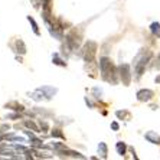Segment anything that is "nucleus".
I'll return each mask as SVG.
<instances>
[{"mask_svg": "<svg viewBox=\"0 0 160 160\" xmlns=\"http://www.w3.org/2000/svg\"><path fill=\"white\" fill-rule=\"evenodd\" d=\"M100 71H101V78L104 79V81L110 82V84H117L116 68H114L110 58L102 56L100 59Z\"/></svg>", "mask_w": 160, "mask_h": 160, "instance_id": "obj_1", "label": "nucleus"}, {"mask_svg": "<svg viewBox=\"0 0 160 160\" xmlns=\"http://www.w3.org/2000/svg\"><path fill=\"white\" fill-rule=\"evenodd\" d=\"M150 58H152V52H146V51H143V52H140L136 58H134V69H136V74H137V77H142L143 72H144L146 69V65L149 63Z\"/></svg>", "mask_w": 160, "mask_h": 160, "instance_id": "obj_2", "label": "nucleus"}, {"mask_svg": "<svg viewBox=\"0 0 160 160\" xmlns=\"http://www.w3.org/2000/svg\"><path fill=\"white\" fill-rule=\"evenodd\" d=\"M95 53H97V43L92 41H88L84 45V49H82V56H84V61L87 63H92L95 59Z\"/></svg>", "mask_w": 160, "mask_h": 160, "instance_id": "obj_3", "label": "nucleus"}, {"mask_svg": "<svg viewBox=\"0 0 160 160\" xmlns=\"http://www.w3.org/2000/svg\"><path fill=\"white\" fill-rule=\"evenodd\" d=\"M118 75L121 81H123V85L128 87L131 82V72H130V67L127 65V63H123V65H120L118 67Z\"/></svg>", "mask_w": 160, "mask_h": 160, "instance_id": "obj_4", "label": "nucleus"}, {"mask_svg": "<svg viewBox=\"0 0 160 160\" xmlns=\"http://www.w3.org/2000/svg\"><path fill=\"white\" fill-rule=\"evenodd\" d=\"M67 45L72 51L79 48V45H81V36L77 35V32H71V33L67 35Z\"/></svg>", "mask_w": 160, "mask_h": 160, "instance_id": "obj_5", "label": "nucleus"}, {"mask_svg": "<svg viewBox=\"0 0 160 160\" xmlns=\"http://www.w3.org/2000/svg\"><path fill=\"white\" fill-rule=\"evenodd\" d=\"M136 97H137L138 101H142V102H149L154 97V92H153L152 89H140V91H137Z\"/></svg>", "mask_w": 160, "mask_h": 160, "instance_id": "obj_6", "label": "nucleus"}, {"mask_svg": "<svg viewBox=\"0 0 160 160\" xmlns=\"http://www.w3.org/2000/svg\"><path fill=\"white\" fill-rule=\"evenodd\" d=\"M58 154H59V156H62V157L69 156V157H74V159H85L81 153L74 152V150H67V147H65V149H62V150H58Z\"/></svg>", "mask_w": 160, "mask_h": 160, "instance_id": "obj_7", "label": "nucleus"}, {"mask_svg": "<svg viewBox=\"0 0 160 160\" xmlns=\"http://www.w3.org/2000/svg\"><path fill=\"white\" fill-rule=\"evenodd\" d=\"M144 137H146V140L150 142L152 144L160 146V136L156 133V131H147V133L144 134Z\"/></svg>", "mask_w": 160, "mask_h": 160, "instance_id": "obj_8", "label": "nucleus"}, {"mask_svg": "<svg viewBox=\"0 0 160 160\" xmlns=\"http://www.w3.org/2000/svg\"><path fill=\"white\" fill-rule=\"evenodd\" d=\"M39 89H41L42 92L45 94V97H46V100H51V98L55 95L56 92H58V89L53 88V87H49V85H45V87H39Z\"/></svg>", "mask_w": 160, "mask_h": 160, "instance_id": "obj_9", "label": "nucleus"}, {"mask_svg": "<svg viewBox=\"0 0 160 160\" xmlns=\"http://www.w3.org/2000/svg\"><path fill=\"white\" fill-rule=\"evenodd\" d=\"M4 107H6V108H10V110H13V111H18V112H23V111H25V107H23L22 104L16 102V101L8 102V104L4 105Z\"/></svg>", "mask_w": 160, "mask_h": 160, "instance_id": "obj_10", "label": "nucleus"}, {"mask_svg": "<svg viewBox=\"0 0 160 160\" xmlns=\"http://www.w3.org/2000/svg\"><path fill=\"white\" fill-rule=\"evenodd\" d=\"M15 45H16L18 53H20V55H25V53H26V45H25V42H23L22 39H16Z\"/></svg>", "mask_w": 160, "mask_h": 160, "instance_id": "obj_11", "label": "nucleus"}, {"mask_svg": "<svg viewBox=\"0 0 160 160\" xmlns=\"http://www.w3.org/2000/svg\"><path fill=\"white\" fill-rule=\"evenodd\" d=\"M30 98L33 101H42V100H46V97H45V94L42 92L41 89L38 88L36 91H33V92L30 94Z\"/></svg>", "mask_w": 160, "mask_h": 160, "instance_id": "obj_12", "label": "nucleus"}, {"mask_svg": "<svg viewBox=\"0 0 160 160\" xmlns=\"http://www.w3.org/2000/svg\"><path fill=\"white\" fill-rule=\"evenodd\" d=\"M98 153L101 154V157H102V159H107L108 149H107V144H105L104 142H101L100 144H98Z\"/></svg>", "mask_w": 160, "mask_h": 160, "instance_id": "obj_13", "label": "nucleus"}, {"mask_svg": "<svg viewBox=\"0 0 160 160\" xmlns=\"http://www.w3.org/2000/svg\"><path fill=\"white\" fill-rule=\"evenodd\" d=\"M116 149H117V153H118L120 156H124V154H126V152H127V146H126V143L118 142L116 144Z\"/></svg>", "mask_w": 160, "mask_h": 160, "instance_id": "obj_14", "label": "nucleus"}, {"mask_svg": "<svg viewBox=\"0 0 160 160\" xmlns=\"http://www.w3.org/2000/svg\"><path fill=\"white\" fill-rule=\"evenodd\" d=\"M25 126H26L28 128H30V130H33L35 133H41V127H38L32 120H26V121H25Z\"/></svg>", "mask_w": 160, "mask_h": 160, "instance_id": "obj_15", "label": "nucleus"}, {"mask_svg": "<svg viewBox=\"0 0 160 160\" xmlns=\"http://www.w3.org/2000/svg\"><path fill=\"white\" fill-rule=\"evenodd\" d=\"M28 20H29V23L32 25V29H33V32H35V35H41V30H39V26H38V23L35 22V19L32 18V16H28Z\"/></svg>", "mask_w": 160, "mask_h": 160, "instance_id": "obj_16", "label": "nucleus"}, {"mask_svg": "<svg viewBox=\"0 0 160 160\" xmlns=\"http://www.w3.org/2000/svg\"><path fill=\"white\" fill-rule=\"evenodd\" d=\"M51 136H52V137H58V138L65 140V136H63V133L59 130V128H53V130L51 131Z\"/></svg>", "mask_w": 160, "mask_h": 160, "instance_id": "obj_17", "label": "nucleus"}, {"mask_svg": "<svg viewBox=\"0 0 160 160\" xmlns=\"http://www.w3.org/2000/svg\"><path fill=\"white\" fill-rule=\"evenodd\" d=\"M150 30H152L153 35H157V36H160V25H159V23H152Z\"/></svg>", "mask_w": 160, "mask_h": 160, "instance_id": "obj_18", "label": "nucleus"}, {"mask_svg": "<svg viewBox=\"0 0 160 160\" xmlns=\"http://www.w3.org/2000/svg\"><path fill=\"white\" fill-rule=\"evenodd\" d=\"M52 62L55 63V65H59V67H67V63L63 62L62 59H59V56L56 55V53H55V55H53V58H52Z\"/></svg>", "mask_w": 160, "mask_h": 160, "instance_id": "obj_19", "label": "nucleus"}, {"mask_svg": "<svg viewBox=\"0 0 160 160\" xmlns=\"http://www.w3.org/2000/svg\"><path fill=\"white\" fill-rule=\"evenodd\" d=\"M30 146H33V147H42L43 146V142L42 140H39V138H36V137H32L30 138Z\"/></svg>", "mask_w": 160, "mask_h": 160, "instance_id": "obj_20", "label": "nucleus"}, {"mask_svg": "<svg viewBox=\"0 0 160 160\" xmlns=\"http://www.w3.org/2000/svg\"><path fill=\"white\" fill-rule=\"evenodd\" d=\"M116 116L118 117V118H128V117H130V114H128L127 111H117Z\"/></svg>", "mask_w": 160, "mask_h": 160, "instance_id": "obj_21", "label": "nucleus"}, {"mask_svg": "<svg viewBox=\"0 0 160 160\" xmlns=\"http://www.w3.org/2000/svg\"><path fill=\"white\" fill-rule=\"evenodd\" d=\"M39 127H41V130H43V131H48L49 130L48 123H46V121H43V120H41V121H39Z\"/></svg>", "mask_w": 160, "mask_h": 160, "instance_id": "obj_22", "label": "nucleus"}, {"mask_svg": "<svg viewBox=\"0 0 160 160\" xmlns=\"http://www.w3.org/2000/svg\"><path fill=\"white\" fill-rule=\"evenodd\" d=\"M9 128H10V127H9V124H3V126L0 127V134H4L6 131L9 130Z\"/></svg>", "mask_w": 160, "mask_h": 160, "instance_id": "obj_23", "label": "nucleus"}, {"mask_svg": "<svg viewBox=\"0 0 160 160\" xmlns=\"http://www.w3.org/2000/svg\"><path fill=\"white\" fill-rule=\"evenodd\" d=\"M111 128H112V130H118V124H117L116 123V121H114V123H111Z\"/></svg>", "mask_w": 160, "mask_h": 160, "instance_id": "obj_24", "label": "nucleus"}, {"mask_svg": "<svg viewBox=\"0 0 160 160\" xmlns=\"http://www.w3.org/2000/svg\"><path fill=\"white\" fill-rule=\"evenodd\" d=\"M8 118H20V114H12V116H8Z\"/></svg>", "mask_w": 160, "mask_h": 160, "instance_id": "obj_25", "label": "nucleus"}, {"mask_svg": "<svg viewBox=\"0 0 160 160\" xmlns=\"http://www.w3.org/2000/svg\"><path fill=\"white\" fill-rule=\"evenodd\" d=\"M25 134H26V136H28V137H29V138L35 137V134H33V133H30V131H25Z\"/></svg>", "mask_w": 160, "mask_h": 160, "instance_id": "obj_26", "label": "nucleus"}, {"mask_svg": "<svg viewBox=\"0 0 160 160\" xmlns=\"http://www.w3.org/2000/svg\"><path fill=\"white\" fill-rule=\"evenodd\" d=\"M154 81H156L157 84H160V75H159V77H156V78H154Z\"/></svg>", "mask_w": 160, "mask_h": 160, "instance_id": "obj_27", "label": "nucleus"}, {"mask_svg": "<svg viewBox=\"0 0 160 160\" xmlns=\"http://www.w3.org/2000/svg\"><path fill=\"white\" fill-rule=\"evenodd\" d=\"M157 61H159V62H160V55H159V58H157ZM160 68V67H159Z\"/></svg>", "mask_w": 160, "mask_h": 160, "instance_id": "obj_28", "label": "nucleus"}]
</instances>
